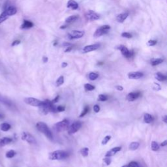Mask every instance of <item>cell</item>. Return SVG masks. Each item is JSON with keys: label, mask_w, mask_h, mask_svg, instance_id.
I'll use <instances>...</instances> for the list:
<instances>
[{"label": "cell", "mask_w": 167, "mask_h": 167, "mask_svg": "<svg viewBox=\"0 0 167 167\" xmlns=\"http://www.w3.org/2000/svg\"><path fill=\"white\" fill-rule=\"evenodd\" d=\"M36 128L38 130H39L41 133L44 134L48 139L53 140V135L50 130L49 128L47 126V125L44 122H38L36 124Z\"/></svg>", "instance_id": "1"}, {"label": "cell", "mask_w": 167, "mask_h": 167, "mask_svg": "<svg viewBox=\"0 0 167 167\" xmlns=\"http://www.w3.org/2000/svg\"><path fill=\"white\" fill-rule=\"evenodd\" d=\"M69 154L66 151H63V150H57V151H54L50 153L49 159L52 161L62 160V159L67 158Z\"/></svg>", "instance_id": "2"}, {"label": "cell", "mask_w": 167, "mask_h": 167, "mask_svg": "<svg viewBox=\"0 0 167 167\" xmlns=\"http://www.w3.org/2000/svg\"><path fill=\"white\" fill-rule=\"evenodd\" d=\"M69 126V122L67 120H64L55 123L54 125V129L57 132H63L68 129Z\"/></svg>", "instance_id": "3"}, {"label": "cell", "mask_w": 167, "mask_h": 167, "mask_svg": "<svg viewBox=\"0 0 167 167\" xmlns=\"http://www.w3.org/2000/svg\"><path fill=\"white\" fill-rule=\"evenodd\" d=\"M53 104L49 100H46L43 101L42 105L39 106V112L41 114L47 115V114L50 112V108Z\"/></svg>", "instance_id": "4"}, {"label": "cell", "mask_w": 167, "mask_h": 167, "mask_svg": "<svg viewBox=\"0 0 167 167\" xmlns=\"http://www.w3.org/2000/svg\"><path fill=\"white\" fill-rule=\"evenodd\" d=\"M116 48H117L118 50H119L123 56L126 58H131L135 54L133 50H129L125 46L123 45H118V47H116Z\"/></svg>", "instance_id": "5"}, {"label": "cell", "mask_w": 167, "mask_h": 167, "mask_svg": "<svg viewBox=\"0 0 167 167\" xmlns=\"http://www.w3.org/2000/svg\"><path fill=\"white\" fill-rule=\"evenodd\" d=\"M110 30V26L109 25H104L101 26L100 28L97 29L93 34V37H95L96 38L101 37L102 35L107 33Z\"/></svg>", "instance_id": "6"}, {"label": "cell", "mask_w": 167, "mask_h": 167, "mask_svg": "<svg viewBox=\"0 0 167 167\" xmlns=\"http://www.w3.org/2000/svg\"><path fill=\"white\" fill-rule=\"evenodd\" d=\"M84 35V32L83 31L80 30H72L71 32L68 33V38L70 40H74V39H78L82 38Z\"/></svg>", "instance_id": "7"}, {"label": "cell", "mask_w": 167, "mask_h": 167, "mask_svg": "<svg viewBox=\"0 0 167 167\" xmlns=\"http://www.w3.org/2000/svg\"><path fill=\"white\" fill-rule=\"evenodd\" d=\"M24 102L29 105L33 106H37L39 107L40 106L42 105L43 101H41L39 99L33 97H27L24 99Z\"/></svg>", "instance_id": "8"}, {"label": "cell", "mask_w": 167, "mask_h": 167, "mask_svg": "<svg viewBox=\"0 0 167 167\" xmlns=\"http://www.w3.org/2000/svg\"><path fill=\"white\" fill-rule=\"evenodd\" d=\"M22 139L24 141L27 142L29 144H36V140L34 137L30 133L27 132H24L22 134Z\"/></svg>", "instance_id": "9"}, {"label": "cell", "mask_w": 167, "mask_h": 167, "mask_svg": "<svg viewBox=\"0 0 167 167\" xmlns=\"http://www.w3.org/2000/svg\"><path fill=\"white\" fill-rule=\"evenodd\" d=\"M85 17L86 20L88 21H95L99 19L100 16L95 12H94L92 10H89L86 13Z\"/></svg>", "instance_id": "10"}, {"label": "cell", "mask_w": 167, "mask_h": 167, "mask_svg": "<svg viewBox=\"0 0 167 167\" xmlns=\"http://www.w3.org/2000/svg\"><path fill=\"white\" fill-rule=\"evenodd\" d=\"M81 127H82L81 122H76L73 123L71 126L68 127V129H68L69 134L72 135V134H74V133H76L80 129Z\"/></svg>", "instance_id": "11"}, {"label": "cell", "mask_w": 167, "mask_h": 167, "mask_svg": "<svg viewBox=\"0 0 167 167\" xmlns=\"http://www.w3.org/2000/svg\"><path fill=\"white\" fill-rule=\"evenodd\" d=\"M100 47V45L99 44H93V45H88L82 48V52L83 53H88L90 52L94 51V50H97L98 48Z\"/></svg>", "instance_id": "12"}, {"label": "cell", "mask_w": 167, "mask_h": 167, "mask_svg": "<svg viewBox=\"0 0 167 167\" xmlns=\"http://www.w3.org/2000/svg\"><path fill=\"white\" fill-rule=\"evenodd\" d=\"M144 74L141 72H130L128 74V77L130 79H134L137 80L143 76Z\"/></svg>", "instance_id": "13"}, {"label": "cell", "mask_w": 167, "mask_h": 167, "mask_svg": "<svg viewBox=\"0 0 167 167\" xmlns=\"http://www.w3.org/2000/svg\"><path fill=\"white\" fill-rule=\"evenodd\" d=\"M140 95V93L139 91H137V92H131L127 95V100L129 101H134L139 98Z\"/></svg>", "instance_id": "14"}, {"label": "cell", "mask_w": 167, "mask_h": 167, "mask_svg": "<svg viewBox=\"0 0 167 167\" xmlns=\"http://www.w3.org/2000/svg\"><path fill=\"white\" fill-rule=\"evenodd\" d=\"M129 16V13L125 12V13H122L119 14L116 17V20H117L119 23H123Z\"/></svg>", "instance_id": "15"}, {"label": "cell", "mask_w": 167, "mask_h": 167, "mask_svg": "<svg viewBox=\"0 0 167 167\" xmlns=\"http://www.w3.org/2000/svg\"><path fill=\"white\" fill-rule=\"evenodd\" d=\"M67 7L72 10H76L78 9V4L74 0H69L67 3Z\"/></svg>", "instance_id": "16"}, {"label": "cell", "mask_w": 167, "mask_h": 167, "mask_svg": "<svg viewBox=\"0 0 167 167\" xmlns=\"http://www.w3.org/2000/svg\"><path fill=\"white\" fill-rule=\"evenodd\" d=\"M34 24L30 20H24L23 22V24L21 25L20 28L22 29V30H27V29H30L33 27Z\"/></svg>", "instance_id": "17"}, {"label": "cell", "mask_w": 167, "mask_h": 167, "mask_svg": "<svg viewBox=\"0 0 167 167\" xmlns=\"http://www.w3.org/2000/svg\"><path fill=\"white\" fill-rule=\"evenodd\" d=\"M121 150V147H114L112 149L109 150V151L106 152V153L105 155L106 157H110L112 156H114V155L117 153V152L120 151Z\"/></svg>", "instance_id": "18"}, {"label": "cell", "mask_w": 167, "mask_h": 167, "mask_svg": "<svg viewBox=\"0 0 167 167\" xmlns=\"http://www.w3.org/2000/svg\"><path fill=\"white\" fill-rule=\"evenodd\" d=\"M5 13L7 14V15L8 16H13L16 13H17V10H16V9L15 7H9L8 8H7L5 11H4Z\"/></svg>", "instance_id": "19"}, {"label": "cell", "mask_w": 167, "mask_h": 167, "mask_svg": "<svg viewBox=\"0 0 167 167\" xmlns=\"http://www.w3.org/2000/svg\"><path fill=\"white\" fill-rule=\"evenodd\" d=\"M0 103L4 104L5 105H6L7 106H11L13 105L11 101H9L8 99L2 95L1 93H0Z\"/></svg>", "instance_id": "20"}, {"label": "cell", "mask_w": 167, "mask_h": 167, "mask_svg": "<svg viewBox=\"0 0 167 167\" xmlns=\"http://www.w3.org/2000/svg\"><path fill=\"white\" fill-rule=\"evenodd\" d=\"M13 141V140L11 138L9 137H4L3 139L0 140V146H5L6 145L10 144L11 142Z\"/></svg>", "instance_id": "21"}, {"label": "cell", "mask_w": 167, "mask_h": 167, "mask_svg": "<svg viewBox=\"0 0 167 167\" xmlns=\"http://www.w3.org/2000/svg\"><path fill=\"white\" fill-rule=\"evenodd\" d=\"M11 128V125L8 123H3L0 125V130L2 131H8Z\"/></svg>", "instance_id": "22"}, {"label": "cell", "mask_w": 167, "mask_h": 167, "mask_svg": "<svg viewBox=\"0 0 167 167\" xmlns=\"http://www.w3.org/2000/svg\"><path fill=\"white\" fill-rule=\"evenodd\" d=\"M163 59L162 58H153L151 59V64L153 66H156L157 65H159L163 62Z\"/></svg>", "instance_id": "23"}, {"label": "cell", "mask_w": 167, "mask_h": 167, "mask_svg": "<svg viewBox=\"0 0 167 167\" xmlns=\"http://www.w3.org/2000/svg\"><path fill=\"white\" fill-rule=\"evenodd\" d=\"M155 78H156L157 80L159 81H164L166 79V76H164V74H163L161 72H157V73L155 74Z\"/></svg>", "instance_id": "24"}, {"label": "cell", "mask_w": 167, "mask_h": 167, "mask_svg": "<svg viewBox=\"0 0 167 167\" xmlns=\"http://www.w3.org/2000/svg\"><path fill=\"white\" fill-rule=\"evenodd\" d=\"M78 19V16L77 15H72V16H69L68 18H67L65 19V22L66 23H72L73 22H75L76 20H77Z\"/></svg>", "instance_id": "25"}, {"label": "cell", "mask_w": 167, "mask_h": 167, "mask_svg": "<svg viewBox=\"0 0 167 167\" xmlns=\"http://www.w3.org/2000/svg\"><path fill=\"white\" fill-rule=\"evenodd\" d=\"M153 117L149 114H144V121L145 123H150L153 122Z\"/></svg>", "instance_id": "26"}, {"label": "cell", "mask_w": 167, "mask_h": 167, "mask_svg": "<svg viewBox=\"0 0 167 167\" xmlns=\"http://www.w3.org/2000/svg\"><path fill=\"white\" fill-rule=\"evenodd\" d=\"M140 146V144L139 142H131V143L129 145V149L130 150H133V151H134V150H136L138 148H139V147Z\"/></svg>", "instance_id": "27"}, {"label": "cell", "mask_w": 167, "mask_h": 167, "mask_svg": "<svg viewBox=\"0 0 167 167\" xmlns=\"http://www.w3.org/2000/svg\"><path fill=\"white\" fill-rule=\"evenodd\" d=\"M16 154V151H14V150H10V151H7L6 153V157L7 158H13V157L15 156V155Z\"/></svg>", "instance_id": "28"}, {"label": "cell", "mask_w": 167, "mask_h": 167, "mask_svg": "<svg viewBox=\"0 0 167 167\" xmlns=\"http://www.w3.org/2000/svg\"><path fill=\"white\" fill-rule=\"evenodd\" d=\"M151 149L153 150V151H158L159 149V144L157 143L155 141H152L151 143Z\"/></svg>", "instance_id": "29"}, {"label": "cell", "mask_w": 167, "mask_h": 167, "mask_svg": "<svg viewBox=\"0 0 167 167\" xmlns=\"http://www.w3.org/2000/svg\"><path fill=\"white\" fill-rule=\"evenodd\" d=\"M89 79L91 80H95L99 77V74L97 73H95V72H90L89 74Z\"/></svg>", "instance_id": "30"}, {"label": "cell", "mask_w": 167, "mask_h": 167, "mask_svg": "<svg viewBox=\"0 0 167 167\" xmlns=\"http://www.w3.org/2000/svg\"><path fill=\"white\" fill-rule=\"evenodd\" d=\"M9 16L7 15V14L3 11L1 14H0V24L3 23L5 20H6L8 18Z\"/></svg>", "instance_id": "31"}, {"label": "cell", "mask_w": 167, "mask_h": 167, "mask_svg": "<svg viewBox=\"0 0 167 167\" xmlns=\"http://www.w3.org/2000/svg\"><path fill=\"white\" fill-rule=\"evenodd\" d=\"M64 76H60L59 78H57V80H56V82H55V84H56L57 86H60L61 85H62L63 84H64Z\"/></svg>", "instance_id": "32"}, {"label": "cell", "mask_w": 167, "mask_h": 167, "mask_svg": "<svg viewBox=\"0 0 167 167\" xmlns=\"http://www.w3.org/2000/svg\"><path fill=\"white\" fill-rule=\"evenodd\" d=\"M80 153L83 157H87L88 156L89 149L88 148V147H84V148H82L80 150Z\"/></svg>", "instance_id": "33"}, {"label": "cell", "mask_w": 167, "mask_h": 167, "mask_svg": "<svg viewBox=\"0 0 167 167\" xmlns=\"http://www.w3.org/2000/svg\"><path fill=\"white\" fill-rule=\"evenodd\" d=\"M84 88H85L86 91H92L95 89V86H93L90 84H86L84 85Z\"/></svg>", "instance_id": "34"}, {"label": "cell", "mask_w": 167, "mask_h": 167, "mask_svg": "<svg viewBox=\"0 0 167 167\" xmlns=\"http://www.w3.org/2000/svg\"><path fill=\"white\" fill-rule=\"evenodd\" d=\"M89 106H85V108H84V110L82 112H81V114L80 115V117L82 118V117H84V116H85L87 113H88L89 112Z\"/></svg>", "instance_id": "35"}, {"label": "cell", "mask_w": 167, "mask_h": 167, "mask_svg": "<svg viewBox=\"0 0 167 167\" xmlns=\"http://www.w3.org/2000/svg\"><path fill=\"white\" fill-rule=\"evenodd\" d=\"M108 99L107 96H106L105 95H103V94H101V95H99L98 97V101H106Z\"/></svg>", "instance_id": "36"}, {"label": "cell", "mask_w": 167, "mask_h": 167, "mask_svg": "<svg viewBox=\"0 0 167 167\" xmlns=\"http://www.w3.org/2000/svg\"><path fill=\"white\" fill-rule=\"evenodd\" d=\"M122 37L127 39L132 38V34H130L129 32H123L122 33Z\"/></svg>", "instance_id": "37"}, {"label": "cell", "mask_w": 167, "mask_h": 167, "mask_svg": "<svg viewBox=\"0 0 167 167\" xmlns=\"http://www.w3.org/2000/svg\"><path fill=\"white\" fill-rule=\"evenodd\" d=\"M111 139L110 136H106L105 138H104L103 140H102V144L103 145H105L108 143V142Z\"/></svg>", "instance_id": "38"}, {"label": "cell", "mask_w": 167, "mask_h": 167, "mask_svg": "<svg viewBox=\"0 0 167 167\" xmlns=\"http://www.w3.org/2000/svg\"><path fill=\"white\" fill-rule=\"evenodd\" d=\"M157 41L156 40H149L148 41V42H147V45L149 46V47H153V46H155L157 44Z\"/></svg>", "instance_id": "39"}, {"label": "cell", "mask_w": 167, "mask_h": 167, "mask_svg": "<svg viewBox=\"0 0 167 167\" xmlns=\"http://www.w3.org/2000/svg\"><path fill=\"white\" fill-rule=\"evenodd\" d=\"M128 167H140V166L137 162L132 161V162H130L129 164H128Z\"/></svg>", "instance_id": "40"}, {"label": "cell", "mask_w": 167, "mask_h": 167, "mask_svg": "<svg viewBox=\"0 0 167 167\" xmlns=\"http://www.w3.org/2000/svg\"><path fill=\"white\" fill-rule=\"evenodd\" d=\"M104 162L106 164V165H109L111 163V159L108 157H106V158L104 159Z\"/></svg>", "instance_id": "41"}, {"label": "cell", "mask_w": 167, "mask_h": 167, "mask_svg": "<svg viewBox=\"0 0 167 167\" xmlns=\"http://www.w3.org/2000/svg\"><path fill=\"white\" fill-rule=\"evenodd\" d=\"M56 110H57V112H63V111H64L65 110V107L64 106H57V108H56Z\"/></svg>", "instance_id": "42"}, {"label": "cell", "mask_w": 167, "mask_h": 167, "mask_svg": "<svg viewBox=\"0 0 167 167\" xmlns=\"http://www.w3.org/2000/svg\"><path fill=\"white\" fill-rule=\"evenodd\" d=\"M93 110L95 113H98L99 112V110H100V107H99V106L97 105L94 106H93Z\"/></svg>", "instance_id": "43"}, {"label": "cell", "mask_w": 167, "mask_h": 167, "mask_svg": "<svg viewBox=\"0 0 167 167\" xmlns=\"http://www.w3.org/2000/svg\"><path fill=\"white\" fill-rule=\"evenodd\" d=\"M155 85H156V87L155 88H153V89H155V90H157V91H159V90H160L161 89V87H160V85L158 84H157V83H154Z\"/></svg>", "instance_id": "44"}, {"label": "cell", "mask_w": 167, "mask_h": 167, "mask_svg": "<svg viewBox=\"0 0 167 167\" xmlns=\"http://www.w3.org/2000/svg\"><path fill=\"white\" fill-rule=\"evenodd\" d=\"M20 43V41H19V40H16V41H14V42L12 43V47H14V46H16V45H19Z\"/></svg>", "instance_id": "45"}, {"label": "cell", "mask_w": 167, "mask_h": 167, "mask_svg": "<svg viewBox=\"0 0 167 167\" xmlns=\"http://www.w3.org/2000/svg\"><path fill=\"white\" fill-rule=\"evenodd\" d=\"M59 96H57V97H55V98L54 99H53L52 101H51V102L52 104H54L55 103H57L58 100H59Z\"/></svg>", "instance_id": "46"}, {"label": "cell", "mask_w": 167, "mask_h": 167, "mask_svg": "<svg viewBox=\"0 0 167 167\" xmlns=\"http://www.w3.org/2000/svg\"><path fill=\"white\" fill-rule=\"evenodd\" d=\"M63 46L67 48V47H71V46H72V44H71V43H64V44H63Z\"/></svg>", "instance_id": "47"}, {"label": "cell", "mask_w": 167, "mask_h": 167, "mask_svg": "<svg viewBox=\"0 0 167 167\" xmlns=\"http://www.w3.org/2000/svg\"><path fill=\"white\" fill-rule=\"evenodd\" d=\"M116 88L118 89V91H122L123 89V88L122 86H116Z\"/></svg>", "instance_id": "48"}, {"label": "cell", "mask_w": 167, "mask_h": 167, "mask_svg": "<svg viewBox=\"0 0 167 167\" xmlns=\"http://www.w3.org/2000/svg\"><path fill=\"white\" fill-rule=\"evenodd\" d=\"M72 49V46H71V47H67V49L65 50V52H70L71 50Z\"/></svg>", "instance_id": "49"}, {"label": "cell", "mask_w": 167, "mask_h": 167, "mask_svg": "<svg viewBox=\"0 0 167 167\" xmlns=\"http://www.w3.org/2000/svg\"><path fill=\"white\" fill-rule=\"evenodd\" d=\"M166 144H167V140H164L163 142H162V143L161 144V146L162 147H163V146H166Z\"/></svg>", "instance_id": "50"}, {"label": "cell", "mask_w": 167, "mask_h": 167, "mask_svg": "<svg viewBox=\"0 0 167 167\" xmlns=\"http://www.w3.org/2000/svg\"><path fill=\"white\" fill-rule=\"evenodd\" d=\"M67 65H68V64H67V63L66 62H64V63H62V67H63V68H65V67H66Z\"/></svg>", "instance_id": "51"}, {"label": "cell", "mask_w": 167, "mask_h": 167, "mask_svg": "<svg viewBox=\"0 0 167 167\" xmlns=\"http://www.w3.org/2000/svg\"><path fill=\"white\" fill-rule=\"evenodd\" d=\"M48 57H43V62L44 63H47V62H48Z\"/></svg>", "instance_id": "52"}, {"label": "cell", "mask_w": 167, "mask_h": 167, "mask_svg": "<svg viewBox=\"0 0 167 167\" xmlns=\"http://www.w3.org/2000/svg\"><path fill=\"white\" fill-rule=\"evenodd\" d=\"M166 119H167V116H164V117H163V122L165 123H167V120H166Z\"/></svg>", "instance_id": "53"}, {"label": "cell", "mask_w": 167, "mask_h": 167, "mask_svg": "<svg viewBox=\"0 0 167 167\" xmlns=\"http://www.w3.org/2000/svg\"><path fill=\"white\" fill-rule=\"evenodd\" d=\"M67 28V26H62V27H60V28L61 29H65V28Z\"/></svg>", "instance_id": "54"}, {"label": "cell", "mask_w": 167, "mask_h": 167, "mask_svg": "<svg viewBox=\"0 0 167 167\" xmlns=\"http://www.w3.org/2000/svg\"><path fill=\"white\" fill-rule=\"evenodd\" d=\"M2 118H3V116H2V115L1 114H0V119H1Z\"/></svg>", "instance_id": "55"}, {"label": "cell", "mask_w": 167, "mask_h": 167, "mask_svg": "<svg viewBox=\"0 0 167 167\" xmlns=\"http://www.w3.org/2000/svg\"><path fill=\"white\" fill-rule=\"evenodd\" d=\"M122 167H128V165H123V166H122Z\"/></svg>", "instance_id": "56"}]
</instances>
